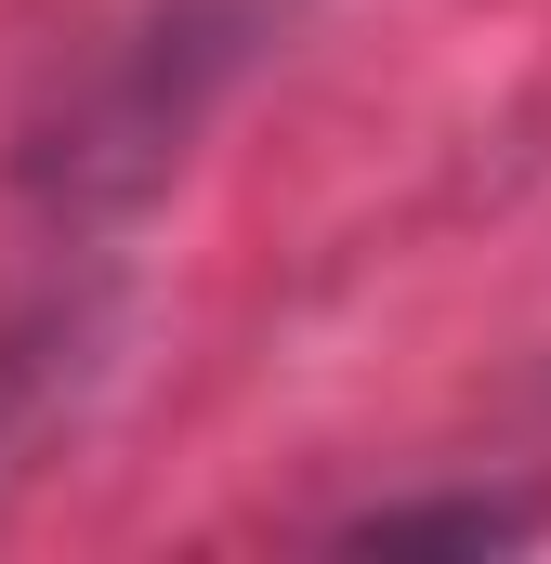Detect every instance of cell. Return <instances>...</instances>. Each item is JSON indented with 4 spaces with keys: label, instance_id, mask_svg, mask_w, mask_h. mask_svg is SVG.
Wrapping results in <instances>:
<instances>
[{
    "label": "cell",
    "instance_id": "1",
    "mask_svg": "<svg viewBox=\"0 0 551 564\" xmlns=\"http://www.w3.org/2000/svg\"><path fill=\"white\" fill-rule=\"evenodd\" d=\"M250 0H171V13H144L132 40H106V66L26 132V197H53V210H119V197H144L171 158H184V132L210 119V93L237 79V53H250Z\"/></svg>",
    "mask_w": 551,
    "mask_h": 564
},
{
    "label": "cell",
    "instance_id": "2",
    "mask_svg": "<svg viewBox=\"0 0 551 564\" xmlns=\"http://www.w3.org/2000/svg\"><path fill=\"white\" fill-rule=\"evenodd\" d=\"M355 539L368 552H499V539H526V512L512 499H433V512H368Z\"/></svg>",
    "mask_w": 551,
    "mask_h": 564
},
{
    "label": "cell",
    "instance_id": "3",
    "mask_svg": "<svg viewBox=\"0 0 551 564\" xmlns=\"http://www.w3.org/2000/svg\"><path fill=\"white\" fill-rule=\"evenodd\" d=\"M53 355H79V315H40V328L0 341V459L40 433V408H53Z\"/></svg>",
    "mask_w": 551,
    "mask_h": 564
}]
</instances>
